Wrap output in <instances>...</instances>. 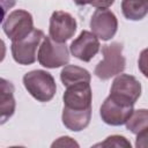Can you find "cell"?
Masks as SVG:
<instances>
[{
    "instance_id": "1",
    "label": "cell",
    "mask_w": 148,
    "mask_h": 148,
    "mask_svg": "<svg viewBox=\"0 0 148 148\" xmlns=\"http://www.w3.org/2000/svg\"><path fill=\"white\" fill-rule=\"evenodd\" d=\"M123 44L113 42L111 44L103 45L102 54L103 60L99 61L95 67V75L105 81L114 75L120 74L125 69L126 59L123 56Z\"/></svg>"
},
{
    "instance_id": "2",
    "label": "cell",
    "mask_w": 148,
    "mask_h": 148,
    "mask_svg": "<svg viewBox=\"0 0 148 148\" xmlns=\"http://www.w3.org/2000/svg\"><path fill=\"white\" fill-rule=\"evenodd\" d=\"M23 84L28 92L38 102L51 101L57 91L53 76L43 69H35L24 74Z\"/></svg>"
},
{
    "instance_id": "3",
    "label": "cell",
    "mask_w": 148,
    "mask_h": 148,
    "mask_svg": "<svg viewBox=\"0 0 148 148\" xmlns=\"http://www.w3.org/2000/svg\"><path fill=\"white\" fill-rule=\"evenodd\" d=\"M38 61L46 68H58L69 61V52L66 43L53 40L50 36H44L38 50Z\"/></svg>"
},
{
    "instance_id": "4",
    "label": "cell",
    "mask_w": 148,
    "mask_h": 148,
    "mask_svg": "<svg viewBox=\"0 0 148 148\" xmlns=\"http://www.w3.org/2000/svg\"><path fill=\"white\" fill-rule=\"evenodd\" d=\"M141 95V83L130 74L118 75L111 86L110 97L116 102L133 106Z\"/></svg>"
},
{
    "instance_id": "5",
    "label": "cell",
    "mask_w": 148,
    "mask_h": 148,
    "mask_svg": "<svg viewBox=\"0 0 148 148\" xmlns=\"http://www.w3.org/2000/svg\"><path fill=\"white\" fill-rule=\"evenodd\" d=\"M44 32L34 29L29 35L20 40L12 43V54L14 60L20 65H31L37 59V47L39 46Z\"/></svg>"
},
{
    "instance_id": "6",
    "label": "cell",
    "mask_w": 148,
    "mask_h": 148,
    "mask_svg": "<svg viewBox=\"0 0 148 148\" xmlns=\"http://www.w3.org/2000/svg\"><path fill=\"white\" fill-rule=\"evenodd\" d=\"M3 31L13 42L20 40L34 30L32 16L29 12L23 9L13 10L3 22Z\"/></svg>"
},
{
    "instance_id": "7",
    "label": "cell",
    "mask_w": 148,
    "mask_h": 148,
    "mask_svg": "<svg viewBox=\"0 0 148 148\" xmlns=\"http://www.w3.org/2000/svg\"><path fill=\"white\" fill-rule=\"evenodd\" d=\"M76 27V21L69 13L64 10H56L50 18L49 34L53 40L65 43L74 36Z\"/></svg>"
},
{
    "instance_id": "8",
    "label": "cell",
    "mask_w": 148,
    "mask_h": 148,
    "mask_svg": "<svg viewBox=\"0 0 148 148\" xmlns=\"http://www.w3.org/2000/svg\"><path fill=\"white\" fill-rule=\"evenodd\" d=\"M90 28L92 34L102 39H111L118 29V21L116 15L108 8H97L91 16Z\"/></svg>"
},
{
    "instance_id": "9",
    "label": "cell",
    "mask_w": 148,
    "mask_h": 148,
    "mask_svg": "<svg viewBox=\"0 0 148 148\" xmlns=\"http://www.w3.org/2000/svg\"><path fill=\"white\" fill-rule=\"evenodd\" d=\"M91 98L92 92L88 82H80L66 87V91L62 97L64 106L76 110L91 108Z\"/></svg>"
},
{
    "instance_id": "10",
    "label": "cell",
    "mask_w": 148,
    "mask_h": 148,
    "mask_svg": "<svg viewBox=\"0 0 148 148\" xmlns=\"http://www.w3.org/2000/svg\"><path fill=\"white\" fill-rule=\"evenodd\" d=\"M99 46L101 45L98 38L92 32L83 30L79 35V37L72 42L69 50L75 58L88 62L97 54V52L99 51Z\"/></svg>"
},
{
    "instance_id": "11",
    "label": "cell",
    "mask_w": 148,
    "mask_h": 148,
    "mask_svg": "<svg viewBox=\"0 0 148 148\" xmlns=\"http://www.w3.org/2000/svg\"><path fill=\"white\" fill-rule=\"evenodd\" d=\"M132 112H133V106L120 104L114 99H112L110 96L105 98L99 110L102 120L111 126L124 125L127 121V119L131 117Z\"/></svg>"
},
{
    "instance_id": "12",
    "label": "cell",
    "mask_w": 148,
    "mask_h": 148,
    "mask_svg": "<svg viewBox=\"0 0 148 148\" xmlns=\"http://www.w3.org/2000/svg\"><path fill=\"white\" fill-rule=\"evenodd\" d=\"M14 92V84L10 81L0 77V125L7 123L15 112L16 103Z\"/></svg>"
},
{
    "instance_id": "13",
    "label": "cell",
    "mask_w": 148,
    "mask_h": 148,
    "mask_svg": "<svg viewBox=\"0 0 148 148\" xmlns=\"http://www.w3.org/2000/svg\"><path fill=\"white\" fill-rule=\"evenodd\" d=\"M61 118L65 127H67L69 131H73V132H80L84 130L90 123L91 108L76 110V109H69L64 106Z\"/></svg>"
},
{
    "instance_id": "14",
    "label": "cell",
    "mask_w": 148,
    "mask_h": 148,
    "mask_svg": "<svg viewBox=\"0 0 148 148\" xmlns=\"http://www.w3.org/2000/svg\"><path fill=\"white\" fill-rule=\"evenodd\" d=\"M90 73L79 66L75 65H67L62 68L60 73V80L65 87L80 83V82H88L90 83Z\"/></svg>"
},
{
    "instance_id": "15",
    "label": "cell",
    "mask_w": 148,
    "mask_h": 148,
    "mask_svg": "<svg viewBox=\"0 0 148 148\" xmlns=\"http://www.w3.org/2000/svg\"><path fill=\"white\" fill-rule=\"evenodd\" d=\"M123 15L131 21L142 20L148 12V0H123Z\"/></svg>"
},
{
    "instance_id": "16",
    "label": "cell",
    "mask_w": 148,
    "mask_h": 148,
    "mask_svg": "<svg viewBox=\"0 0 148 148\" xmlns=\"http://www.w3.org/2000/svg\"><path fill=\"white\" fill-rule=\"evenodd\" d=\"M126 128L132 133L139 135L142 133H147L148 130V112L146 109L133 110L131 117L127 119Z\"/></svg>"
},
{
    "instance_id": "17",
    "label": "cell",
    "mask_w": 148,
    "mask_h": 148,
    "mask_svg": "<svg viewBox=\"0 0 148 148\" xmlns=\"http://www.w3.org/2000/svg\"><path fill=\"white\" fill-rule=\"evenodd\" d=\"M96 146H102V147H127V148H131V143L126 140V138L120 136V135H111L104 142L98 143Z\"/></svg>"
},
{
    "instance_id": "18",
    "label": "cell",
    "mask_w": 148,
    "mask_h": 148,
    "mask_svg": "<svg viewBox=\"0 0 148 148\" xmlns=\"http://www.w3.org/2000/svg\"><path fill=\"white\" fill-rule=\"evenodd\" d=\"M16 3V0H0V24L2 23L7 12L13 8Z\"/></svg>"
},
{
    "instance_id": "19",
    "label": "cell",
    "mask_w": 148,
    "mask_h": 148,
    "mask_svg": "<svg viewBox=\"0 0 148 148\" xmlns=\"http://www.w3.org/2000/svg\"><path fill=\"white\" fill-rule=\"evenodd\" d=\"M67 145H69V146H76V147L79 146L69 136H61V138H59L58 141H56V142L52 143V147H56V146H67Z\"/></svg>"
},
{
    "instance_id": "20",
    "label": "cell",
    "mask_w": 148,
    "mask_h": 148,
    "mask_svg": "<svg viewBox=\"0 0 148 148\" xmlns=\"http://www.w3.org/2000/svg\"><path fill=\"white\" fill-rule=\"evenodd\" d=\"M113 2H114V0H94L91 6H94L96 8H108Z\"/></svg>"
},
{
    "instance_id": "21",
    "label": "cell",
    "mask_w": 148,
    "mask_h": 148,
    "mask_svg": "<svg viewBox=\"0 0 148 148\" xmlns=\"http://www.w3.org/2000/svg\"><path fill=\"white\" fill-rule=\"evenodd\" d=\"M5 56H6V45H5V42L0 39V62L5 59Z\"/></svg>"
},
{
    "instance_id": "22",
    "label": "cell",
    "mask_w": 148,
    "mask_h": 148,
    "mask_svg": "<svg viewBox=\"0 0 148 148\" xmlns=\"http://www.w3.org/2000/svg\"><path fill=\"white\" fill-rule=\"evenodd\" d=\"M77 6H84V5H91L94 0H73Z\"/></svg>"
}]
</instances>
